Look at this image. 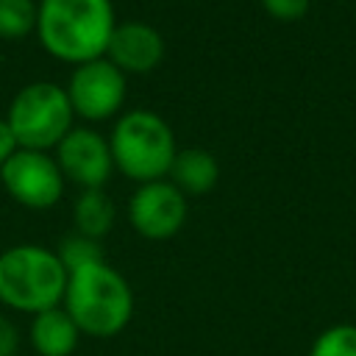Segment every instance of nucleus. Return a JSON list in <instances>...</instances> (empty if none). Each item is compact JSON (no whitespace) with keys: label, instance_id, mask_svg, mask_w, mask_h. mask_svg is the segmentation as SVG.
Returning a JSON list of instances; mask_svg holds the SVG:
<instances>
[{"label":"nucleus","instance_id":"nucleus-2","mask_svg":"<svg viewBox=\"0 0 356 356\" xmlns=\"http://www.w3.org/2000/svg\"><path fill=\"white\" fill-rule=\"evenodd\" d=\"M64 312L83 337H117L134 317V289L122 273L97 261L70 273L64 292Z\"/></svg>","mask_w":356,"mask_h":356},{"label":"nucleus","instance_id":"nucleus-17","mask_svg":"<svg viewBox=\"0 0 356 356\" xmlns=\"http://www.w3.org/2000/svg\"><path fill=\"white\" fill-rule=\"evenodd\" d=\"M261 6H264V11L270 17L289 22V19H298V17L306 14L309 0H261Z\"/></svg>","mask_w":356,"mask_h":356},{"label":"nucleus","instance_id":"nucleus-15","mask_svg":"<svg viewBox=\"0 0 356 356\" xmlns=\"http://www.w3.org/2000/svg\"><path fill=\"white\" fill-rule=\"evenodd\" d=\"M36 31V3L33 0H0V36L19 39Z\"/></svg>","mask_w":356,"mask_h":356},{"label":"nucleus","instance_id":"nucleus-5","mask_svg":"<svg viewBox=\"0 0 356 356\" xmlns=\"http://www.w3.org/2000/svg\"><path fill=\"white\" fill-rule=\"evenodd\" d=\"M72 117L67 89L53 81H36L14 95L6 122L19 147L47 153L72 131Z\"/></svg>","mask_w":356,"mask_h":356},{"label":"nucleus","instance_id":"nucleus-7","mask_svg":"<svg viewBox=\"0 0 356 356\" xmlns=\"http://www.w3.org/2000/svg\"><path fill=\"white\" fill-rule=\"evenodd\" d=\"M67 97L72 114L89 122L111 120L125 100V72H120L106 56L78 64L70 75Z\"/></svg>","mask_w":356,"mask_h":356},{"label":"nucleus","instance_id":"nucleus-14","mask_svg":"<svg viewBox=\"0 0 356 356\" xmlns=\"http://www.w3.org/2000/svg\"><path fill=\"white\" fill-rule=\"evenodd\" d=\"M56 256L58 261L64 264L67 273H75V270H83L89 264H97V261H106L103 259V248L97 239H89L83 234H67L61 236L58 248H56Z\"/></svg>","mask_w":356,"mask_h":356},{"label":"nucleus","instance_id":"nucleus-16","mask_svg":"<svg viewBox=\"0 0 356 356\" xmlns=\"http://www.w3.org/2000/svg\"><path fill=\"white\" fill-rule=\"evenodd\" d=\"M309 356H356V325L353 323L328 325L314 337Z\"/></svg>","mask_w":356,"mask_h":356},{"label":"nucleus","instance_id":"nucleus-8","mask_svg":"<svg viewBox=\"0 0 356 356\" xmlns=\"http://www.w3.org/2000/svg\"><path fill=\"white\" fill-rule=\"evenodd\" d=\"M128 222L145 239H170L186 222V197L170 181L139 184L128 200Z\"/></svg>","mask_w":356,"mask_h":356},{"label":"nucleus","instance_id":"nucleus-13","mask_svg":"<svg viewBox=\"0 0 356 356\" xmlns=\"http://www.w3.org/2000/svg\"><path fill=\"white\" fill-rule=\"evenodd\" d=\"M114 225V203L103 189H83L75 200V231L89 239H103Z\"/></svg>","mask_w":356,"mask_h":356},{"label":"nucleus","instance_id":"nucleus-10","mask_svg":"<svg viewBox=\"0 0 356 356\" xmlns=\"http://www.w3.org/2000/svg\"><path fill=\"white\" fill-rule=\"evenodd\" d=\"M164 56V39L161 33L147 25V22H117L106 47V58L120 70V72H134L145 75L159 67Z\"/></svg>","mask_w":356,"mask_h":356},{"label":"nucleus","instance_id":"nucleus-19","mask_svg":"<svg viewBox=\"0 0 356 356\" xmlns=\"http://www.w3.org/2000/svg\"><path fill=\"white\" fill-rule=\"evenodd\" d=\"M17 150H19V145H17V136H14L11 125H8L6 120H0V167H3Z\"/></svg>","mask_w":356,"mask_h":356},{"label":"nucleus","instance_id":"nucleus-1","mask_svg":"<svg viewBox=\"0 0 356 356\" xmlns=\"http://www.w3.org/2000/svg\"><path fill=\"white\" fill-rule=\"evenodd\" d=\"M111 0H39L36 33L42 47L67 64H86L106 56L114 31Z\"/></svg>","mask_w":356,"mask_h":356},{"label":"nucleus","instance_id":"nucleus-4","mask_svg":"<svg viewBox=\"0 0 356 356\" xmlns=\"http://www.w3.org/2000/svg\"><path fill=\"white\" fill-rule=\"evenodd\" d=\"M108 147L114 167L136 184L164 181L178 153L170 125L147 108H134L122 114L111 131Z\"/></svg>","mask_w":356,"mask_h":356},{"label":"nucleus","instance_id":"nucleus-3","mask_svg":"<svg viewBox=\"0 0 356 356\" xmlns=\"http://www.w3.org/2000/svg\"><path fill=\"white\" fill-rule=\"evenodd\" d=\"M67 278L56 250L42 245H14L0 253V303L14 312L33 317L61 306Z\"/></svg>","mask_w":356,"mask_h":356},{"label":"nucleus","instance_id":"nucleus-9","mask_svg":"<svg viewBox=\"0 0 356 356\" xmlns=\"http://www.w3.org/2000/svg\"><path fill=\"white\" fill-rule=\"evenodd\" d=\"M56 164L61 167L64 178L75 181L83 189H103L114 159L108 139H103L97 131L89 128H72L58 145H56Z\"/></svg>","mask_w":356,"mask_h":356},{"label":"nucleus","instance_id":"nucleus-12","mask_svg":"<svg viewBox=\"0 0 356 356\" xmlns=\"http://www.w3.org/2000/svg\"><path fill=\"white\" fill-rule=\"evenodd\" d=\"M167 178L172 186H178V192L184 197L186 195H206L209 189H214V184L220 178V164L203 147H184L175 153Z\"/></svg>","mask_w":356,"mask_h":356},{"label":"nucleus","instance_id":"nucleus-18","mask_svg":"<svg viewBox=\"0 0 356 356\" xmlns=\"http://www.w3.org/2000/svg\"><path fill=\"white\" fill-rule=\"evenodd\" d=\"M19 328L14 325L11 317L0 314V356H19Z\"/></svg>","mask_w":356,"mask_h":356},{"label":"nucleus","instance_id":"nucleus-11","mask_svg":"<svg viewBox=\"0 0 356 356\" xmlns=\"http://www.w3.org/2000/svg\"><path fill=\"white\" fill-rule=\"evenodd\" d=\"M81 331L72 323V317L64 312V306L39 312L31 317L28 342L36 356H72L81 342Z\"/></svg>","mask_w":356,"mask_h":356},{"label":"nucleus","instance_id":"nucleus-6","mask_svg":"<svg viewBox=\"0 0 356 356\" xmlns=\"http://www.w3.org/2000/svg\"><path fill=\"white\" fill-rule=\"evenodd\" d=\"M0 181L6 192L25 209H53L64 195V172L56 156L44 150L19 147L3 167Z\"/></svg>","mask_w":356,"mask_h":356}]
</instances>
